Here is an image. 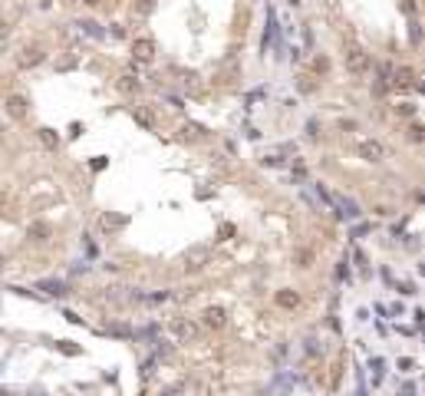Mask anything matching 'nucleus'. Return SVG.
<instances>
[{
  "label": "nucleus",
  "mask_w": 425,
  "mask_h": 396,
  "mask_svg": "<svg viewBox=\"0 0 425 396\" xmlns=\"http://www.w3.org/2000/svg\"><path fill=\"white\" fill-rule=\"evenodd\" d=\"M346 70L353 73V76L369 70V56H366L362 47H356V43H346Z\"/></svg>",
  "instance_id": "1"
},
{
  "label": "nucleus",
  "mask_w": 425,
  "mask_h": 396,
  "mask_svg": "<svg viewBox=\"0 0 425 396\" xmlns=\"http://www.w3.org/2000/svg\"><path fill=\"white\" fill-rule=\"evenodd\" d=\"M356 155H359L362 162H382V158H386V145L379 142V139H362V142L356 145Z\"/></svg>",
  "instance_id": "2"
},
{
  "label": "nucleus",
  "mask_w": 425,
  "mask_h": 396,
  "mask_svg": "<svg viewBox=\"0 0 425 396\" xmlns=\"http://www.w3.org/2000/svg\"><path fill=\"white\" fill-rule=\"evenodd\" d=\"M224 320H228V314H224V307H218V304H211V307L201 310V324L211 327V330H221V327H224Z\"/></svg>",
  "instance_id": "3"
},
{
  "label": "nucleus",
  "mask_w": 425,
  "mask_h": 396,
  "mask_svg": "<svg viewBox=\"0 0 425 396\" xmlns=\"http://www.w3.org/2000/svg\"><path fill=\"white\" fill-rule=\"evenodd\" d=\"M172 333H175V340H195L198 327L191 324V320H185V317H175L172 320Z\"/></svg>",
  "instance_id": "4"
},
{
  "label": "nucleus",
  "mask_w": 425,
  "mask_h": 396,
  "mask_svg": "<svg viewBox=\"0 0 425 396\" xmlns=\"http://www.w3.org/2000/svg\"><path fill=\"white\" fill-rule=\"evenodd\" d=\"M152 56H155V47H152L149 40H135V47H132L135 63H152Z\"/></svg>",
  "instance_id": "5"
},
{
  "label": "nucleus",
  "mask_w": 425,
  "mask_h": 396,
  "mask_svg": "<svg viewBox=\"0 0 425 396\" xmlns=\"http://www.w3.org/2000/svg\"><path fill=\"white\" fill-rule=\"evenodd\" d=\"M40 291H47V294H53V297H63V294H70V287L63 284V281H40Z\"/></svg>",
  "instance_id": "6"
},
{
  "label": "nucleus",
  "mask_w": 425,
  "mask_h": 396,
  "mask_svg": "<svg viewBox=\"0 0 425 396\" xmlns=\"http://www.w3.org/2000/svg\"><path fill=\"white\" fill-rule=\"evenodd\" d=\"M7 112H10V116H17V119L27 116V99H24V96H7Z\"/></svg>",
  "instance_id": "7"
},
{
  "label": "nucleus",
  "mask_w": 425,
  "mask_h": 396,
  "mask_svg": "<svg viewBox=\"0 0 425 396\" xmlns=\"http://www.w3.org/2000/svg\"><path fill=\"white\" fill-rule=\"evenodd\" d=\"M126 225V215H103L99 218V228L103 231H116V228H122Z\"/></svg>",
  "instance_id": "8"
},
{
  "label": "nucleus",
  "mask_w": 425,
  "mask_h": 396,
  "mask_svg": "<svg viewBox=\"0 0 425 396\" xmlns=\"http://www.w3.org/2000/svg\"><path fill=\"white\" fill-rule=\"evenodd\" d=\"M205 258H208V251H205V248H195V251L188 254V264H185V271H198V268H205Z\"/></svg>",
  "instance_id": "9"
},
{
  "label": "nucleus",
  "mask_w": 425,
  "mask_h": 396,
  "mask_svg": "<svg viewBox=\"0 0 425 396\" xmlns=\"http://www.w3.org/2000/svg\"><path fill=\"white\" fill-rule=\"evenodd\" d=\"M40 60H43V53H40L37 47H27V50H24V56H20L17 63H20V66H37Z\"/></svg>",
  "instance_id": "10"
},
{
  "label": "nucleus",
  "mask_w": 425,
  "mask_h": 396,
  "mask_svg": "<svg viewBox=\"0 0 425 396\" xmlns=\"http://www.w3.org/2000/svg\"><path fill=\"white\" fill-rule=\"evenodd\" d=\"M277 304H280V307H297L300 294L297 291H280V294H277Z\"/></svg>",
  "instance_id": "11"
},
{
  "label": "nucleus",
  "mask_w": 425,
  "mask_h": 396,
  "mask_svg": "<svg viewBox=\"0 0 425 396\" xmlns=\"http://www.w3.org/2000/svg\"><path fill=\"white\" fill-rule=\"evenodd\" d=\"M79 27H83V33H89V37H96V40H103L106 37V30L96 20H79Z\"/></svg>",
  "instance_id": "12"
},
{
  "label": "nucleus",
  "mask_w": 425,
  "mask_h": 396,
  "mask_svg": "<svg viewBox=\"0 0 425 396\" xmlns=\"http://www.w3.org/2000/svg\"><path fill=\"white\" fill-rule=\"evenodd\" d=\"M405 139H409V142H425V126L412 122V126L405 129Z\"/></svg>",
  "instance_id": "13"
},
{
  "label": "nucleus",
  "mask_w": 425,
  "mask_h": 396,
  "mask_svg": "<svg viewBox=\"0 0 425 396\" xmlns=\"http://www.w3.org/2000/svg\"><path fill=\"white\" fill-rule=\"evenodd\" d=\"M40 142L47 145V149H56V145H60V139H56L53 129H40Z\"/></svg>",
  "instance_id": "14"
},
{
  "label": "nucleus",
  "mask_w": 425,
  "mask_h": 396,
  "mask_svg": "<svg viewBox=\"0 0 425 396\" xmlns=\"http://www.w3.org/2000/svg\"><path fill=\"white\" fill-rule=\"evenodd\" d=\"M119 89H126V93H139L142 83H139L135 76H122V79H119Z\"/></svg>",
  "instance_id": "15"
},
{
  "label": "nucleus",
  "mask_w": 425,
  "mask_h": 396,
  "mask_svg": "<svg viewBox=\"0 0 425 396\" xmlns=\"http://www.w3.org/2000/svg\"><path fill=\"white\" fill-rule=\"evenodd\" d=\"M47 235H50L47 225H33L30 228V241H47Z\"/></svg>",
  "instance_id": "16"
},
{
  "label": "nucleus",
  "mask_w": 425,
  "mask_h": 396,
  "mask_svg": "<svg viewBox=\"0 0 425 396\" xmlns=\"http://www.w3.org/2000/svg\"><path fill=\"white\" fill-rule=\"evenodd\" d=\"M395 83H399V86H409L412 83V70H399L395 73Z\"/></svg>",
  "instance_id": "17"
},
{
  "label": "nucleus",
  "mask_w": 425,
  "mask_h": 396,
  "mask_svg": "<svg viewBox=\"0 0 425 396\" xmlns=\"http://www.w3.org/2000/svg\"><path fill=\"white\" fill-rule=\"evenodd\" d=\"M310 261H313L310 251H297V268H310Z\"/></svg>",
  "instance_id": "18"
},
{
  "label": "nucleus",
  "mask_w": 425,
  "mask_h": 396,
  "mask_svg": "<svg viewBox=\"0 0 425 396\" xmlns=\"http://www.w3.org/2000/svg\"><path fill=\"white\" fill-rule=\"evenodd\" d=\"M260 165H267V168H277V165H280V168H283V158H277V155H264V158H260Z\"/></svg>",
  "instance_id": "19"
},
{
  "label": "nucleus",
  "mask_w": 425,
  "mask_h": 396,
  "mask_svg": "<svg viewBox=\"0 0 425 396\" xmlns=\"http://www.w3.org/2000/svg\"><path fill=\"white\" fill-rule=\"evenodd\" d=\"M409 40H412V43H422V30H418V24H415V20L409 24Z\"/></svg>",
  "instance_id": "20"
},
{
  "label": "nucleus",
  "mask_w": 425,
  "mask_h": 396,
  "mask_svg": "<svg viewBox=\"0 0 425 396\" xmlns=\"http://www.w3.org/2000/svg\"><path fill=\"white\" fill-rule=\"evenodd\" d=\"M415 291H418L415 284H405V281L399 284V294H402V297H415Z\"/></svg>",
  "instance_id": "21"
},
{
  "label": "nucleus",
  "mask_w": 425,
  "mask_h": 396,
  "mask_svg": "<svg viewBox=\"0 0 425 396\" xmlns=\"http://www.w3.org/2000/svg\"><path fill=\"white\" fill-rule=\"evenodd\" d=\"M297 86H300V93H313V89H316V83H313V79L307 76V79H300Z\"/></svg>",
  "instance_id": "22"
},
{
  "label": "nucleus",
  "mask_w": 425,
  "mask_h": 396,
  "mask_svg": "<svg viewBox=\"0 0 425 396\" xmlns=\"http://www.w3.org/2000/svg\"><path fill=\"white\" fill-rule=\"evenodd\" d=\"M395 109H399L402 116H415V106H412V103H399Z\"/></svg>",
  "instance_id": "23"
},
{
  "label": "nucleus",
  "mask_w": 425,
  "mask_h": 396,
  "mask_svg": "<svg viewBox=\"0 0 425 396\" xmlns=\"http://www.w3.org/2000/svg\"><path fill=\"white\" fill-rule=\"evenodd\" d=\"M313 70H316V73H326V56H316V60H313Z\"/></svg>",
  "instance_id": "24"
},
{
  "label": "nucleus",
  "mask_w": 425,
  "mask_h": 396,
  "mask_svg": "<svg viewBox=\"0 0 425 396\" xmlns=\"http://www.w3.org/2000/svg\"><path fill=\"white\" fill-rule=\"evenodd\" d=\"M60 350H63V353H79L76 343H60Z\"/></svg>",
  "instance_id": "25"
},
{
  "label": "nucleus",
  "mask_w": 425,
  "mask_h": 396,
  "mask_svg": "<svg viewBox=\"0 0 425 396\" xmlns=\"http://www.w3.org/2000/svg\"><path fill=\"white\" fill-rule=\"evenodd\" d=\"M402 7H405V14H415V0H405Z\"/></svg>",
  "instance_id": "26"
},
{
  "label": "nucleus",
  "mask_w": 425,
  "mask_h": 396,
  "mask_svg": "<svg viewBox=\"0 0 425 396\" xmlns=\"http://www.w3.org/2000/svg\"><path fill=\"white\" fill-rule=\"evenodd\" d=\"M83 4H99V0H83Z\"/></svg>",
  "instance_id": "27"
}]
</instances>
